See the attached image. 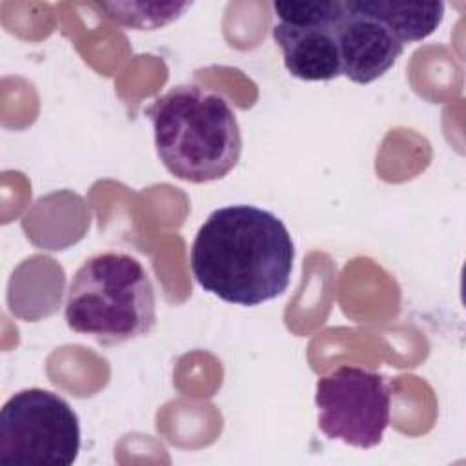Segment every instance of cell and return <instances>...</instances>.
Here are the masks:
<instances>
[{"label":"cell","instance_id":"9c48e42d","mask_svg":"<svg viewBox=\"0 0 466 466\" xmlns=\"http://www.w3.org/2000/svg\"><path fill=\"white\" fill-rule=\"evenodd\" d=\"M100 9L107 16L126 27L135 29H157L184 15L191 7V2H98Z\"/></svg>","mask_w":466,"mask_h":466},{"label":"cell","instance_id":"5b68a950","mask_svg":"<svg viewBox=\"0 0 466 466\" xmlns=\"http://www.w3.org/2000/svg\"><path fill=\"white\" fill-rule=\"evenodd\" d=\"M391 391L386 377L360 366H340L317 380L320 431L355 448L377 446L390 424Z\"/></svg>","mask_w":466,"mask_h":466},{"label":"cell","instance_id":"30bf717a","mask_svg":"<svg viewBox=\"0 0 466 466\" xmlns=\"http://www.w3.org/2000/svg\"><path fill=\"white\" fill-rule=\"evenodd\" d=\"M273 11L280 22L320 24L335 22L340 15V0H288L273 2Z\"/></svg>","mask_w":466,"mask_h":466},{"label":"cell","instance_id":"52a82bcc","mask_svg":"<svg viewBox=\"0 0 466 466\" xmlns=\"http://www.w3.org/2000/svg\"><path fill=\"white\" fill-rule=\"evenodd\" d=\"M335 22L288 24L279 20L273 25V40L282 53L286 69L295 78L320 82L342 75Z\"/></svg>","mask_w":466,"mask_h":466},{"label":"cell","instance_id":"7a4b0ae2","mask_svg":"<svg viewBox=\"0 0 466 466\" xmlns=\"http://www.w3.org/2000/svg\"><path fill=\"white\" fill-rule=\"evenodd\" d=\"M155 147L177 178L204 184L224 178L238 162L242 135L228 100L198 84H178L146 109Z\"/></svg>","mask_w":466,"mask_h":466},{"label":"cell","instance_id":"3957f363","mask_svg":"<svg viewBox=\"0 0 466 466\" xmlns=\"http://www.w3.org/2000/svg\"><path fill=\"white\" fill-rule=\"evenodd\" d=\"M67 326L102 346L147 335L157 324V297L142 262L122 251L89 257L67 286Z\"/></svg>","mask_w":466,"mask_h":466},{"label":"cell","instance_id":"8992f818","mask_svg":"<svg viewBox=\"0 0 466 466\" xmlns=\"http://www.w3.org/2000/svg\"><path fill=\"white\" fill-rule=\"evenodd\" d=\"M335 22L342 75L355 84H370L382 76L400 56L404 44L359 0H342Z\"/></svg>","mask_w":466,"mask_h":466},{"label":"cell","instance_id":"277c9868","mask_svg":"<svg viewBox=\"0 0 466 466\" xmlns=\"http://www.w3.org/2000/svg\"><path fill=\"white\" fill-rule=\"evenodd\" d=\"M80 451V420L71 404L42 388L11 395L0 411V462L71 466Z\"/></svg>","mask_w":466,"mask_h":466},{"label":"cell","instance_id":"6da1fadb","mask_svg":"<svg viewBox=\"0 0 466 466\" xmlns=\"http://www.w3.org/2000/svg\"><path fill=\"white\" fill-rule=\"evenodd\" d=\"M295 244L268 209L233 204L215 209L191 244L197 284L224 302L258 306L282 295L291 280Z\"/></svg>","mask_w":466,"mask_h":466},{"label":"cell","instance_id":"ba28073f","mask_svg":"<svg viewBox=\"0 0 466 466\" xmlns=\"http://www.w3.org/2000/svg\"><path fill=\"white\" fill-rule=\"evenodd\" d=\"M359 4L379 18L402 44L428 38L444 18V2L359 0Z\"/></svg>","mask_w":466,"mask_h":466}]
</instances>
